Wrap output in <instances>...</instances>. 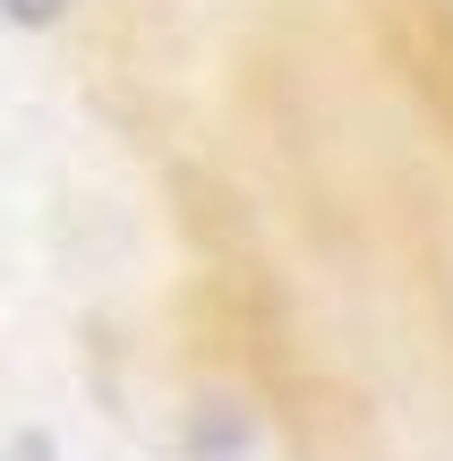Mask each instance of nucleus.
<instances>
[{"mask_svg":"<svg viewBox=\"0 0 453 461\" xmlns=\"http://www.w3.org/2000/svg\"><path fill=\"white\" fill-rule=\"evenodd\" d=\"M9 461H60V453H51V436H43V428H26V436L9 445Z\"/></svg>","mask_w":453,"mask_h":461,"instance_id":"obj_2","label":"nucleus"},{"mask_svg":"<svg viewBox=\"0 0 453 461\" xmlns=\"http://www.w3.org/2000/svg\"><path fill=\"white\" fill-rule=\"evenodd\" d=\"M68 0H0V17H17V26H51Z\"/></svg>","mask_w":453,"mask_h":461,"instance_id":"obj_1","label":"nucleus"}]
</instances>
